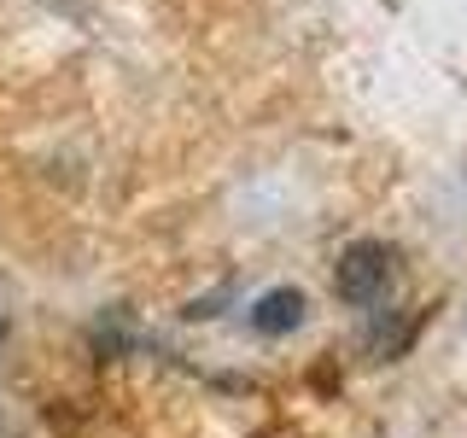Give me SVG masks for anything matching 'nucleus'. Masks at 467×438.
<instances>
[{
  "label": "nucleus",
  "instance_id": "1",
  "mask_svg": "<svg viewBox=\"0 0 467 438\" xmlns=\"http://www.w3.org/2000/svg\"><path fill=\"white\" fill-rule=\"evenodd\" d=\"M398 281H403V269H398V252H391L386 240L345 245V257H339V298L345 304H357V310H379V304H391Z\"/></svg>",
  "mask_w": 467,
  "mask_h": 438
},
{
  "label": "nucleus",
  "instance_id": "2",
  "mask_svg": "<svg viewBox=\"0 0 467 438\" xmlns=\"http://www.w3.org/2000/svg\"><path fill=\"white\" fill-rule=\"evenodd\" d=\"M304 321V298L292 287H281V292H269V298H257V310H252V328L257 333H292Z\"/></svg>",
  "mask_w": 467,
  "mask_h": 438
}]
</instances>
